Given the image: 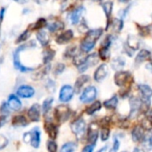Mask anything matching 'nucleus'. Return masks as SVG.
I'll return each mask as SVG.
<instances>
[{"mask_svg": "<svg viewBox=\"0 0 152 152\" xmlns=\"http://www.w3.org/2000/svg\"><path fill=\"white\" fill-rule=\"evenodd\" d=\"M102 33H103V29L101 28L88 30L86 37L81 42V45H80L81 50L84 53H88L91 50H93V48L95 46L96 42L101 37Z\"/></svg>", "mask_w": 152, "mask_h": 152, "instance_id": "obj_1", "label": "nucleus"}, {"mask_svg": "<svg viewBox=\"0 0 152 152\" xmlns=\"http://www.w3.org/2000/svg\"><path fill=\"white\" fill-rule=\"evenodd\" d=\"M34 47H36V43H35L34 40H32V41L24 43L23 45H20L17 49H15V51L13 52V54H12L13 66H14V69H18L20 72H28V71L34 70L33 68H29V67L24 66L20 62V53L22 51H24L26 49H28V48H34Z\"/></svg>", "mask_w": 152, "mask_h": 152, "instance_id": "obj_2", "label": "nucleus"}, {"mask_svg": "<svg viewBox=\"0 0 152 152\" xmlns=\"http://www.w3.org/2000/svg\"><path fill=\"white\" fill-rule=\"evenodd\" d=\"M99 61V58H98V54L96 53H91L89 54L87 57H86L84 60L81 61V62L77 66V69L78 71L81 73V72H85L86 69H88L89 68L94 66Z\"/></svg>", "mask_w": 152, "mask_h": 152, "instance_id": "obj_3", "label": "nucleus"}, {"mask_svg": "<svg viewBox=\"0 0 152 152\" xmlns=\"http://www.w3.org/2000/svg\"><path fill=\"white\" fill-rule=\"evenodd\" d=\"M131 80H132V75L127 70L126 71L119 70L114 76V82L119 87L126 86V85H130Z\"/></svg>", "mask_w": 152, "mask_h": 152, "instance_id": "obj_4", "label": "nucleus"}, {"mask_svg": "<svg viewBox=\"0 0 152 152\" xmlns=\"http://www.w3.org/2000/svg\"><path fill=\"white\" fill-rule=\"evenodd\" d=\"M86 128V121L82 118H79L78 119L75 120L71 124V130L78 140H80L85 135Z\"/></svg>", "mask_w": 152, "mask_h": 152, "instance_id": "obj_5", "label": "nucleus"}, {"mask_svg": "<svg viewBox=\"0 0 152 152\" xmlns=\"http://www.w3.org/2000/svg\"><path fill=\"white\" fill-rule=\"evenodd\" d=\"M70 114H71V111L69 108L65 105L57 106L56 109L54 110V118L58 122H61V123H63L67 119H69V118L70 117Z\"/></svg>", "mask_w": 152, "mask_h": 152, "instance_id": "obj_6", "label": "nucleus"}, {"mask_svg": "<svg viewBox=\"0 0 152 152\" xmlns=\"http://www.w3.org/2000/svg\"><path fill=\"white\" fill-rule=\"evenodd\" d=\"M96 96H97V89L94 86H87L83 91L82 94L80 95L79 100L83 103H88L95 100Z\"/></svg>", "mask_w": 152, "mask_h": 152, "instance_id": "obj_7", "label": "nucleus"}, {"mask_svg": "<svg viewBox=\"0 0 152 152\" xmlns=\"http://www.w3.org/2000/svg\"><path fill=\"white\" fill-rule=\"evenodd\" d=\"M98 132H99V126L97 123H91L88 126L87 131V140L91 143L90 145L95 146L96 141L98 139Z\"/></svg>", "mask_w": 152, "mask_h": 152, "instance_id": "obj_8", "label": "nucleus"}, {"mask_svg": "<svg viewBox=\"0 0 152 152\" xmlns=\"http://www.w3.org/2000/svg\"><path fill=\"white\" fill-rule=\"evenodd\" d=\"M74 95V90L73 87L69 85L63 86L61 88L60 94H59V99L62 102H69Z\"/></svg>", "mask_w": 152, "mask_h": 152, "instance_id": "obj_9", "label": "nucleus"}, {"mask_svg": "<svg viewBox=\"0 0 152 152\" xmlns=\"http://www.w3.org/2000/svg\"><path fill=\"white\" fill-rule=\"evenodd\" d=\"M30 140H29V143L30 145L35 148L37 149L40 145V141H41V133L38 127H35L33 128L30 132Z\"/></svg>", "mask_w": 152, "mask_h": 152, "instance_id": "obj_10", "label": "nucleus"}, {"mask_svg": "<svg viewBox=\"0 0 152 152\" xmlns=\"http://www.w3.org/2000/svg\"><path fill=\"white\" fill-rule=\"evenodd\" d=\"M132 139L134 142H142L145 140V130L141 126H135L132 131Z\"/></svg>", "mask_w": 152, "mask_h": 152, "instance_id": "obj_11", "label": "nucleus"}, {"mask_svg": "<svg viewBox=\"0 0 152 152\" xmlns=\"http://www.w3.org/2000/svg\"><path fill=\"white\" fill-rule=\"evenodd\" d=\"M35 94V90L29 86H21L17 90V95L21 98H31Z\"/></svg>", "mask_w": 152, "mask_h": 152, "instance_id": "obj_12", "label": "nucleus"}, {"mask_svg": "<svg viewBox=\"0 0 152 152\" xmlns=\"http://www.w3.org/2000/svg\"><path fill=\"white\" fill-rule=\"evenodd\" d=\"M138 89L141 92L142 98L144 103L150 104L152 94L151 88L148 85H142L141 84V85H138Z\"/></svg>", "mask_w": 152, "mask_h": 152, "instance_id": "obj_13", "label": "nucleus"}, {"mask_svg": "<svg viewBox=\"0 0 152 152\" xmlns=\"http://www.w3.org/2000/svg\"><path fill=\"white\" fill-rule=\"evenodd\" d=\"M108 75V66L106 64H101L96 71L94 72V78L96 82H102V80L105 79V77Z\"/></svg>", "mask_w": 152, "mask_h": 152, "instance_id": "obj_14", "label": "nucleus"}, {"mask_svg": "<svg viewBox=\"0 0 152 152\" xmlns=\"http://www.w3.org/2000/svg\"><path fill=\"white\" fill-rule=\"evenodd\" d=\"M28 116L31 121L38 122L40 119V106L37 103L33 104L28 111Z\"/></svg>", "mask_w": 152, "mask_h": 152, "instance_id": "obj_15", "label": "nucleus"}, {"mask_svg": "<svg viewBox=\"0 0 152 152\" xmlns=\"http://www.w3.org/2000/svg\"><path fill=\"white\" fill-rule=\"evenodd\" d=\"M73 31L71 29H68L66 31H64L63 33L60 34L57 37H56V43L59 45H64L67 44L68 42H69L72 38H73Z\"/></svg>", "mask_w": 152, "mask_h": 152, "instance_id": "obj_16", "label": "nucleus"}, {"mask_svg": "<svg viewBox=\"0 0 152 152\" xmlns=\"http://www.w3.org/2000/svg\"><path fill=\"white\" fill-rule=\"evenodd\" d=\"M7 106L9 109L17 111L19 110H20L21 108V102L19 100V98L14 95V94H11L8 98V102H7Z\"/></svg>", "mask_w": 152, "mask_h": 152, "instance_id": "obj_17", "label": "nucleus"}, {"mask_svg": "<svg viewBox=\"0 0 152 152\" xmlns=\"http://www.w3.org/2000/svg\"><path fill=\"white\" fill-rule=\"evenodd\" d=\"M45 130L47 133V134L49 135V137L53 141L58 135V128H57V126L54 124H53L52 122H50V121H46L45 122Z\"/></svg>", "mask_w": 152, "mask_h": 152, "instance_id": "obj_18", "label": "nucleus"}, {"mask_svg": "<svg viewBox=\"0 0 152 152\" xmlns=\"http://www.w3.org/2000/svg\"><path fill=\"white\" fill-rule=\"evenodd\" d=\"M84 11H85L84 6H78L77 8H76L72 12V13L70 15V20H71L72 24L76 25V24H77L79 22V20H80V19H81V17L83 15Z\"/></svg>", "mask_w": 152, "mask_h": 152, "instance_id": "obj_19", "label": "nucleus"}, {"mask_svg": "<svg viewBox=\"0 0 152 152\" xmlns=\"http://www.w3.org/2000/svg\"><path fill=\"white\" fill-rule=\"evenodd\" d=\"M126 45L129 49H131V50H133L134 52V51H136V50L139 49V47H140V41L134 35H129L128 37H127Z\"/></svg>", "mask_w": 152, "mask_h": 152, "instance_id": "obj_20", "label": "nucleus"}, {"mask_svg": "<svg viewBox=\"0 0 152 152\" xmlns=\"http://www.w3.org/2000/svg\"><path fill=\"white\" fill-rule=\"evenodd\" d=\"M89 81H90V77H89V76H87V75H83V76L79 77L77 79L76 83H75V86H74V88H73L74 92L79 93V92L81 91V88L84 86V85H85L86 83L89 82Z\"/></svg>", "mask_w": 152, "mask_h": 152, "instance_id": "obj_21", "label": "nucleus"}, {"mask_svg": "<svg viewBox=\"0 0 152 152\" xmlns=\"http://www.w3.org/2000/svg\"><path fill=\"white\" fill-rule=\"evenodd\" d=\"M102 7L104 11V13L106 15V18H107V28H109V25H110V15H111V12H112V8H113V3L112 2H102Z\"/></svg>", "mask_w": 152, "mask_h": 152, "instance_id": "obj_22", "label": "nucleus"}, {"mask_svg": "<svg viewBox=\"0 0 152 152\" xmlns=\"http://www.w3.org/2000/svg\"><path fill=\"white\" fill-rule=\"evenodd\" d=\"M151 53L150 51L142 49L137 54V56L135 58V63L140 64V63H142V62H143V61H145L147 60H151Z\"/></svg>", "mask_w": 152, "mask_h": 152, "instance_id": "obj_23", "label": "nucleus"}, {"mask_svg": "<svg viewBox=\"0 0 152 152\" xmlns=\"http://www.w3.org/2000/svg\"><path fill=\"white\" fill-rule=\"evenodd\" d=\"M130 106H131V113L132 115H134L135 113L140 110L141 106H142V102L137 99L136 97H131L130 99Z\"/></svg>", "mask_w": 152, "mask_h": 152, "instance_id": "obj_24", "label": "nucleus"}, {"mask_svg": "<svg viewBox=\"0 0 152 152\" xmlns=\"http://www.w3.org/2000/svg\"><path fill=\"white\" fill-rule=\"evenodd\" d=\"M37 39L38 40L40 45H43V46L47 45L48 43H49V36H48L47 32L45 31V30L38 31V33L37 34Z\"/></svg>", "mask_w": 152, "mask_h": 152, "instance_id": "obj_25", "label": "nucleus"}, {"mask_svg": "<svg viewBox=\"0 0 152 152\" xmlns=\"http://www.w3.org/2000/svg\"><path fill=\"white\" fill-rule=\"evenodd\" d=\"M118 104V99L117 95H113L110 99L105 101L103 102V106L106 109H110V110H115L117 109V106Z\"/></svg>", "mask_w": 152, "mask_h": 152, "instance_id": "obj_26", "label": "nucleus"}, {"mask_svg": "<svg viewBox=\"0 0 152 152\" xmlns=\"http://www.w3.org/2000/svg\"><path fill=\"white\" fill-rule=\"evenodd\" d=\"M28 121L26 119V118L24 116L19 115V116H15L12 118V126L19 127V126H28Z\"/></svg>", "mask_w": 152, "mask_h": 152, "instance_id": "obj_27", "label": "nucleus"}, {"mask_svg": "<svg viewBox=\"0 0 152 152\" xmlns=\"http://www.w3.org/2000/svg\"><path fill=\"white\" fill-rule=\"evenodd\" d=\"M47 28L49 29V31L51 32H55L57 30L60 29H63L64 28V23L61 20H57V21H53L51 22L50 24L47 25Z\"/></svg>", "mask_w": 152, "mask_h": 152, "instance_id": "obj_28", "label": "nucleus"}, {"mask_svg": "<svg viewBox=\"0 0 152 152\" xmlns=\"http://www.w3.org/2000/svg\"><path fill=\"white\" fill-rule=\"evenodd\" d=\"M102 109V103L99 102V101H96L95 102H94L90 107H88L86 110V112L87 115H94L95 112L99 111L100 110Z\"/></svg>", "mask_w": 152, "mask_h": 152, "instance_id": "obj_29", "label": "nucleus"}, {"mask_svg": "<svg viewBox=\"0 0 152 152\" xmlns=\"http://www.w3.org/2000/svg\"><path fill=\"white\" fill-rule=\"evenodd\" d=\"M77 149V144L76 142H69L65 143L61 147L60 152H75Z\"/></svg>", "mask_w": 152, "mask_h": 152, "instance_id": "obj_30", "label": "nucleus"}, {"mask_svg": "<svg viewBox=\"0 0 152 152\" xmlns=\"http://www.w3.org/2000/svg\"><path fill=\"white\" fill-rule=\"evenodd\" d=\"M125 61L122 58H116L111 61V67L115 70H119L125 66Z\"/></svg>", "mask_w": 152, "mask_h": 152, "instance_id": "obj_31", "label": "nucleus"}, {"mask_svg": "<svg viewBox=\"0 0 152 152\" xmlns=\"http://www.w3.org/2000/svg\"><path fill=\"white\" fill-rule=\"evenodd\" d=\"M55 55V52L52 49H47L44 52V56H43V61L45 64H47L50 62Z\"/></svg>", "mask_w": 152, "mask_h": 152, "instance_id": "obj_32", "label": "nucleus"}, {"mask_svg": "<svg viewBox=\"0 0 152 152\" xmlns=\"http://www.w3.org/2000/svg\"><path fill=\"white\" fill-rule=\"evenodd\" d=\"M123 26H124V22L122 20L119 19H115L111 23V27L116 32H120L121 29L123 28Z\"/></svg>", "mask_w": 152, "mask_h": 152, "instance_id": "obj_33", "label": "nucleus"}, {"mask_svg": "<svg viewBox=\"0 0 152 152\" xmlns=\"http://www.w3.org/2000/svg\"><path fill=\"white\" fill-rule=\"evenodd\" d=\"M53 102V98H48V99H46V100L43 102L42 110H43V113H44L45 115L50 110Z\"/></svg>", "mask_w": 152, "mask_h": 152, "instance_id": "obj_34", "label": "nucleus"}, {"mask_svg": "<svg viewBox=\"0 0 152 152\" xmlns=\"http://www.w3.org/2000/svg\"><path fill=\"white\" fill-rule=\"evenodd\" d=\"M144 130L150 131L151 129V111L148 113V116L144 118L142 122V126H141Z\"/></svg>", "mask_w": 152, "mask_h": 152, "instance_id": "obj_35", "label": "nucleus"}, {"mask_svg": "<svg viewBox=\"0 0 152 152\" xmlns=\"http://www.w3.org/2000/svg\"><path fill=\"white\" fill-rule=\"evenodd\" d=\"M46 25V20L44 18L38 19L33 25H32V29H41Z\"/></svg>", "mask_w": 152, "mask_h": 152, "instance_id": "obj_36", "label": "nucleus"}, {"mask_svg": "<svg viewBox=\"0 0 152 152\" xmlns=\"http://www.w3.org/2000/svg\"><path fill=\"white\" fill-rule=\"evenodd\" d=\"M110 55V48L107 47H101L100 51H99V56L101 57V59L102 60H107Z\"/></svg>", "mask_w": 152, "mask_h": 152, "instance_id": "obj_37", "label": "nucleus"}, {"mask_svg": "<svg viewBox=\"0 0 152 152\" xmlns=\"http://www.w3.org/2000/svg\"><path fill=\"white\" fill-rule=\"evenodd\" d=\"M138 29H139V33L141 36L142 37H145L147 35L150 34L151 32V25H148V26H140L138 25Z\"/></svg>", "mask_w": 152, "mask_h": 152, "instance_id": "obj_38", "label": "nucleus"}, {"mask_svg": "<svg viewBox=\"0 0 152 152\" xmlns=\"http://www.w3.org/2000/svg\"><path fill=\"white\" fill-rule=\"evenodd\" d=\"M110 130L109 127H102L101 138L102 142H105L110 138Z\"/></svg>", "mask_w": 152, "mask_h": 152, "instance_id": "obj_39", "label": "nucleus"}, {"mask_svg": "<svg viewBox=\"0 0 152 152\" xmlns=\"http://www.w3.org/2000/svg\"><path fill=\"white\" fill-rule=\"evenodd\" d=\"M28 37H29V30H28V29H26L24 32H22V33L19 36L18 39L16 40V43L24 42V41H26Z\"/></svg>", "mask_w": 152, "mask_h": 152, "instance_id": "obj_40", "label": "nucleus"}, {"mask_svg": "<svg viewBox=\"0 0 152 152\" xmlns=\"http://www.w3.org/2000/svg\"><path fill=\"white\" fill-rule=\"evenodd\" d=\"M47 150H48V152H57L56 142L53 140H49L47 142Z\"/></svg>", "mask_w": 152, "mask_h": 152, "instance_id": "obj_41", "label": "nucleus"}, {"mask_svg": "<svg viewBox=\"0 0 152 152\" xmlns=\"http://www.w3.org/2000/svg\"><path fill=\"white\" fill-rule=\"evenodd\" d=\"M64 69H65V65H64V64H62V63H58V64L55 66L54 69H53V73H54L55 75H60V74H61V73L63 72Z\"/></svg>", "mask_w": 152, "mask_h": 152, "instance_id": "obj_42", "label": "nucleus"}, {"mask_svg": "<svg viewBox=\"0 0 152 152\" xmlns=\"http://www.w3.org/2000/svg\"><path fill=\"white\" fill-rule=\"evenodd\" d=\"M0 112H1V116H4L6 118V116L9 114V108L7 106V103L6 102H3L2 105H1V108H0Z\"/></svg>", "mask_w": 152, "mask_h": 152, "instance_id": "obj_43", "label": "nucleus"}, {"mask_svg": "<svg viewBox=\"0 0 152 152\" xmlns=\"http://www.w3.org/2000/svg\"><path fill=\"white\" fill-rule=\"evenodd\" d=\"M7 144H8V139L4 135H0V150L5 148Z\"/></svg>", "mask_w": 152, "mask_h": 152, "instance_id": "obj_44", "label": "nucleus"}, {"mask_svg": "<svg viewBox=\"0 0 152 152\" xmlns=\"http://www.w3.org/2000/svg\"><path fill=\"white\" fill-rule=\"evenodd\" d=\"M119 150V142L118 140L115 137L114 138V142H113V146L112 148L110 149V152H118Z\"/></svg>", "mask_w": 152, "mask_h": 152, "instance_id": "obj_45", "label": "nucleus"}, {"mask_svg": "<svg viewBox=\"0 0 152 152\" xmlns=\"http://www.w3.org/2000/svg\"><path fill=\"white\" fill-rule=\"evenodd\" d=\"M75 52H76V46H71L66 51L65 55H67L68 57H74Z\"/></svg>", "mask_w": 152, "mask_h": 152, "instance_id": "obj_46", "label": "nucleus"}, {"mask_svg": "<svg viewBox=\"0 0 152 152\" xmlns=\"http://www.w3.org/2000/svg\"><path fill=\"white\" fill-rule=\"evenodd\" d=\"M48 83H49L50 85H48L46 87H47V88H48V89H49L51 92H54V91H55V89H53V86L55 88V83H54L53 80H49V81H48Z\"/></svg>", "mask_w": 152, "mask_h": 152, "instance_id": "obj_47", "label": "nucleus"}, {"mask_svg": "<svg viewBox=\"0 0 152 152\" xmlns=\"http://www.w3.org/2000/svg\"><path fill=\"white\" fill-rule=\"evenodd\" d=\"M4 12H5V8H2L0 10V33H1V25H2L4 16Z\"/></svg>", "mask_w": 152, "mask_h": 152, "instance_id": "obj_48", "label": "nucleus"}, {"mask_svg": "<svg viewBox=\"0 0 152 152\" xmlns=\"http://www.w3.org/2000/svg\"><path fill=\"white\" fill-rule=\"evenodd\" d=\"M29 140H30V133H29V132L25 133V134H23V141H24V142L28 143V142H29Z\"/></svg>", "mask_w": 152, "mask_h": 152, "instance_id": "obj_49", "label": "nucleus"}, {"mask_svg": "<svg viewBox=\"0 0 152 152\" xmlns=\"http://www.w3.org/2000/svg\"><path fill=\"white\" fill-rule=\"evenodd\" d=\"M94 146L88 144V145H86V146L83 149L82 152H93V151H94Z\"/></svg>", "mask_w": 152, "mask_h": 152, "instance_id": "obj_50", "label": "nucleus"}, {"mask_svg": "<svg viewBox=\"0 0 152 152\" xmlns=\"http://www.w3.org/2000/svg\"><path fill=\"white\" fill-rule=\"evenodd\" d=\"M5 123H6V118L4 117V116H0V128H1L3 126H4Z\"/></svg>", "mask_w": 152, "mask_h": 152, "instance_id": "obj_51", "label": "nucleus"}, {"mask_svg": "<svg viewBox=\"0 0 152 152\" xmlns=\"http://www.w3.org/2000/svg\"><path fill=\"white\" fill-rule=\"evenodd\" d=\"M107 148H108L107 146H104L103 148H102L101 150H99L97 152H105L106 151V150H107Z\"/></svg>", "mask_w": 152, "mask_h": 152, "instance_id": "obj_52", "label": "nucleus"}, {"mask_svg": "<svg viewBox=\"0 0 152 152\" xmlns=\"http://www.w3.org/2000/svg\"><path fill=\"white\" fill-rule=\"evenodd\" d=\"M133 152H143L141 149H139V148H134V151Z\"/></svg>", "mask_w": 152, "mask_h": 152, "instance_id": "obj_53", "label": "nucleus"}]
</instances>
